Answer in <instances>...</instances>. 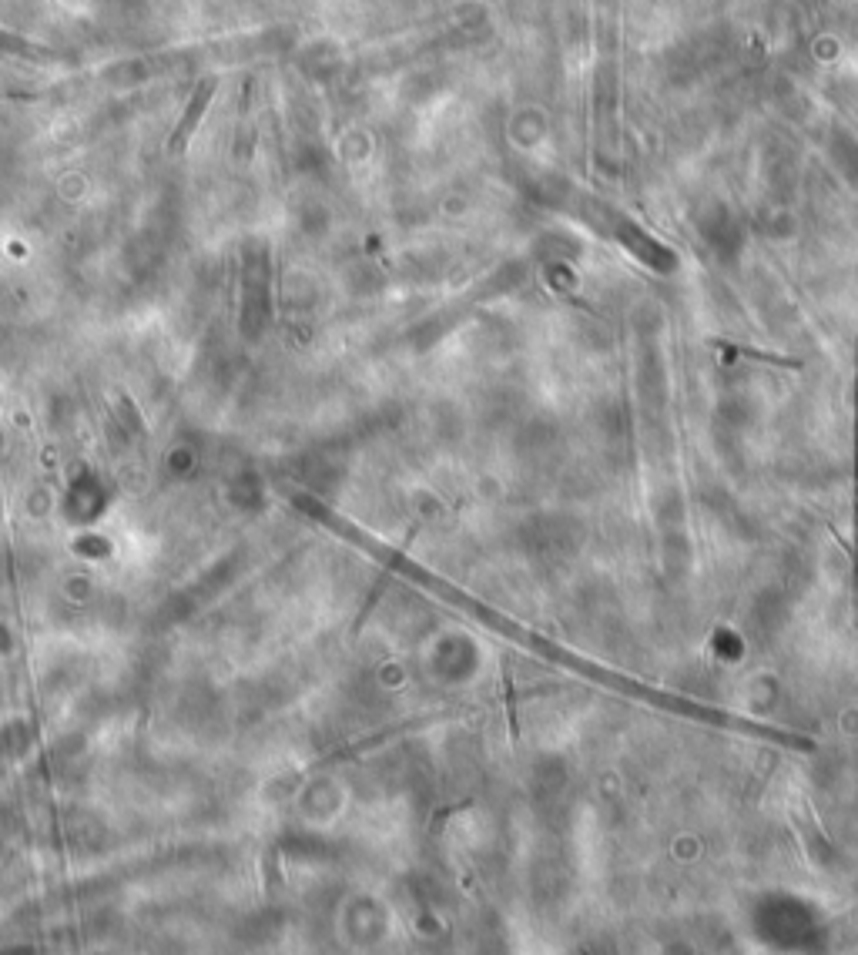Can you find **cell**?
<instances>
[{"instance_id":"cell-1","label":"cell","mask_w":858,"mask_h":955,"mask_svg":"<svg viewBox=\"0 0 858 955\" xmlns=\"http://www.w3.org/2000/svg\"><path fill=\"white\" fill-rule=\"evenodd\" d=\"M215 84H218L215 78H208L205 84H198V91L192 94V101H188V108H185V118H181V124L175 128V135H171V141H168V148H171V151H181V148H185V138L192 135L195 124L202 121L205 108H208V104H212Z\"/></svg>"},{"instance_id":"cell-2","label":"cell","mask_w":858,"mask_h":955,"mask_svg":"<svg viewBox=\"0 0 858 955\" xmlns=\"http://www.w3.org/2000/svg\"><path fill=\"white\" fill-rule=\"evenodd\" d=\"M0 51H7V54H21V57H34V61H44V57H54L51 51H47V47L24 41L21 34H0Z\"/></svg>"}]
</instances>
